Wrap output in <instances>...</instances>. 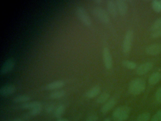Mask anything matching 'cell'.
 <instances>
[{"label":"cell","instance_id":"cell-1","mask_svg":"<svg viewBox=\"0 0 161 121\" xmlns=\"http://www.w3.org/2000/svg\"><path fill=\"white\" fill-rule=\"evenodd\" d=\"M146 87V81L142 78H137L130 82L128 91L133 95H137L144 91Z\"/></svg>","mask_w":161,"mask_h":121},{"label":"cell","instance_id":"cell-2","mask_svg":"<svg viewBox=\"0 0 161 121\" xmlns=\"http://www.w3.org/2000/svg\"><path fill=\"white\" fill-rule=\"evenodd\" d=\"M131 109L128 106H122L117 107L112 113L114 121H124L128 118Z\"/></svg>","mask_w":161,"mask_h":121},{"label":"cell","instance_id":"cell-3","mask_svg":"<svg viewBox=\"0 0 161 121\" xmlns=\"http://www.w3.org/2000/svg\"><path fill=\"white\" fill-rule=\"evenodd\" d=\"M93 13L99 21L104 23L110 22V18L108 12L101 7H95L93 9Z\"/></svg>","mask_w":161,"mask_h":121},{"label":"cell","instance_id":"cell-4","mask_svg":"<svg viewBox=\"0 0 161 121\" xmlns=\"http://www.w3.org/2000/svg\"><path fill=\"white\" fill-rule=\"evenodd\" d=\"M133 37L134 33L131 30H128L125 34L122 45L123 51L125 54H128L131 50Z\"/></svg>","mask_w":161,"mask_h":121},{"label":"cell","instance_id":"cell-5","mask_svg":"<svg viewBox=\"0 0 161 121\" xmlns=\"http://www.w3.org/2000/svg\"><path fill=\"white\" fill-rule=\"evenodd\" d=\"M76 13L79 19L85 25L87 26L91 25V18L83 7L77 6L76 9Z\"/></svg>","mask_w":161,"mask_h":121},{"label":"cell","instance_id":"cell-6","mask_svg":"<svg viewBox=\"0 0 161 121\" xmlns=\"http://www.w3.org/2000/svg\"><path fill=\"white\" fill-rule=\"evenodd\" d=\"M103 58L105 67L108 70L111 69L112 66V59L110 50L108 47H105L103 51Z\"/></svg>","mask_w":161,"mask_h":121},{"label":"cell","instance_id":"cell-7","mask_svg":"<svg viewBox=\"0 0 161 121\" xmlns=\"http://www.w3.org/2000/svg\"><path fill=\"white\" fill-rule=\"evenodd\" d=\"M153 66L152 62H145L140 65L136 70V73L138 75H143L147 73L151 70Z\"/></svg>","mask_w":161,"mask_h":121},{"label":"cell","instance_id":"cell-8","mask_svg":"<svg viewBox=\"0 0 161 121\" xmlns=\"http://www.w3.org/2000/svg\"><path fill=\"white\" fill-rule=\"evenodd\" d=\"M146 52L148 55L156 56L161 53V45L158 43L149 45L146 49Z\"/></svg>","mask_w":161,"mask_h":121},{"label":"cell","instance_id":"cell-9","mask_svg":"<svg viewBox=\"0 0 161 121\" xmlns=\"http://www.w3.org/2000/svg\"><path fill=\"white\" fill-rule=\"evenodd\" d=\"M14 66V60L12 59H8L5 61L2 66L0 73L1 75H3L8 73L13 69Z\"/></svg>","mask_w":161,"mask_h":121},{"label":"cell","instance_id":"cell-10","mask_svg":"<svg viewBox=\"0 0 161 121\" xmlns=\"http://www.w3.org/2000/svg\"><path fill=\"white\" fill-rule=\"evenodd\" d=\"M16 91L15 87L11 84L5 85L0 88V95L2 97H7L12 95Z\"/></svg>","mask_w":161,"mask_h":121},{"label":"cell","instance_id":"cell-11","mask_svg":"<svg viewBox=\"0 0 161 121\" xmlns=\"http://www.w3.org/2000/svg\"><path fill=\"white\" fill-rule=\"evenodd\" d=\"M115 2L119 13L122 15L126 14L128 10L127 2L124 0H117Z\"/></svg>","mask_w":161,"mask_h":121},{"label":"cell","instance_id":"cell-12","mask_svg":"<svg viewBox=\"0 0 161 121\" xmlns=\"http://www.w3.org/2000/svg\"><path fill=\"white\" fill-rule=\"evenodd\" d=\"M106 5L108 12L112 17H116L118 12L116 2L113 0H109L107 2Z\"/></svg>","mask_w":161,"mask_h":121},{"label":"cell","instance_id":"cell-13","mask_svg":"<svg viewBox=\"0 0 161 121\" xmlns=\"http://www.w3.org/2000/svg\"><path fill=\"white\" fill-rule=\"evenodd\" d=\"M116 100L114 98L109 99L105 103L101 108V112L105 113L111 110L115 105Z\"/></svg>","mask_w":161,"mask_h":121},{"label":"cell","instance_id":"cell-14","mask_svg":"<svg viewBox=\"0 0 161 121\" xmlns=\"http://www.w3.org/2000/svg\"><path fill=\"white\" fill-rule=\"evenodd\" d=\"M64 85V82L62 80L54 81L51 83H48L46 88L48 90H57L61 88Z\"/></svg>","mask_w":161,"mask_h":121},{"label":"cell","instance_id":"cell-15","mask_svg":"<svg viewBox=\"0 0 161 121\" xmlns=\"http://www.w3.org/2000/svg\"><path fill=\"white\" fill-rule=\"evenodd\" d=\"M101 89L100 87L98 86H95L92 88H91L86 94L87 97L89 98H92L98 96L100 93Z\"/></svg>","mask_w":161,"mask_h":121},{"label":"cell","instance_id":"cell-16","mask_svg":"<svg viewBox=\"0 0 161 121\" xmlns=\"http://www.w3.org/2000/svg\"><path fill=\"white\" fill-rule=\"evenodd\" d=\"M40 106H42L41 103L40 102L33 101L30 102H27L24 104H21V107L23 109H30L31 110L35 107Z\"/></svg>","mask_w":161,"mask_h":121},{"label":"cell","instance_id":"cell-17","mask_svg":"<svg viewBox=\"0 0 161 121\" xmlns=\"http://www.w3.org/2000/svg\"><path fill=\"white\" fill-rule=\"evenodd\" d=\"M161 79V73L159 72H155L151 75L148 79V82L151 85H155Z\"/></svg>","mask_w":161,"mask_h":121},{"label":"cell","instance_id":"cell-18","mask_svg":"<svg viewBox=\"0 0 161 121\" xmlns=\"http://www.w3.org/2000/svg\"><path fill=\"white\" fill-rule=\"evenodd\" d=\"M30 99V97L27 95H21L16 96L13 99V101L16 103H22L27 102Z\"/></svg>","mask_w":161,"mask_h":121},{"label":"cell","instance_id":"cell-19","mask_svg":"<svg viewBox=\"0 0 161 121\" xmlns=\"http://www.w3.org/2000/svg\"><path fill=\"white\" fill-rule=\"evenodd\" d=\"M65 110V106L63 105H60L55 109L54 112L55 116L57 118H60L64 114V112Z\"/></svg>","mask_w":161,"mask_h":121},{"label":"cell","instance_id":"cell-20","mask_svg":"<svg viewBox=\"0 0 161 121\" xmlns=\"http://www.w3.org/2000/svg\"><path fill=\"white\" fill-rule=\"evenodd\" d=\"M65 95V92L62 90L56 91L52 92L50 95V97L52 99H59L64 97Z\"/></svg>","mask_w":161,"mask_h":121},{"label":"cell","instance_id":"cell-21","mask_svg":"<svg viewBox=\"0 0 161 121\" xmlns=\"http://www.w3.org/2000/svg\"><path fill=\"white\" fill-rule=\"evenodd\" d=\"M110 98V94L107 92L102 93L98 97L96 102L98 104H103L106 102Z\"/></svg>","mask_w":161,"mask_h":121},{"label":"cell","instance_id":"cell-22","mask_svg":"<svg viewBox=\"0 0 161 121\" xmlns=\"http://www.w3.org/2000/svg\"><path fill=\"white\" fill-rule=\"evenodd\" d=\"M153 9L156 12H161V0H154L152 2Z\"/></svg>","mask_w":161,"mask_h":121},{"label":"cell","instance_id":"cell-23","mask_svg":"<svg viewBox=\"0 0 161 121\" xmlns=\"http://www.w3.org/2000/svg\"><path fill=\"white\" fill-rule=\"evenodd\" d=\"M122 64L125 67L131 70H133L137 67L136 63L128 60H124L122 61Z\"/></svg>","mask_w":161,"mask_h":121},{"label":"cell","instance_id":"cell-24","mask_svg":"<svg viewBox=\"0 0 161 121\" xmlns=\"http://www.w3.org/2000/svg\"><path fill=\"white\" fill-rule=\"evenodd\" d=\"M150 114L148 112L143 113L137 116L136 121H149Z\"/></svg>","mask_w":161,"mask_h":121},{"label":"cell","instance_id":"cell-25","mask_svg":"<svg viewBox=\"0 0 161 121\" xmlns=\"http://www.w3.org/2000/svg\"><path fill=\"white\" fill-rule=\"evenodd\" d=\"M160 28H161V17L157 19L155 22H153L151 27V30L153 32Z\"/></svg>","mask_w":161,"mask_h":121},{"label":"cell","instance_id":"cell-26","mask_svg":"<svg viewBox=\"0 0 161 121\" xmlns=\"http://www.w3.org/2000/svg\"><path fill=\"white\" fill-rule=\"evenodd\" d=\"M42 110V106L37 107H35V108L31 110L30 114L32 116H36L41 113Z\"/></svg>","mask_w":161,"mask_h":121},{"label":"cell","instance_id":"cell-27","mask_svg":"<svg viewBox=\"0 0 161 121\" xmlns=\"http://www.w3.org/2000/svg\"><path fill=\"white\" fill-rule=\"evenodd\" d=\"M155 98L157 102L159 104H161V87L159 88L156 91Z\"/></svg>","mask_w":161,"mask_h":121},{"label":"cell","instance_id":"cell-28","mask_svg":"<svg viewBox=\"0 0 161 121\" xmlns=\"http://www.w3.org/2000/svg\"><path fill=\"white\" fill-rule=\"evenodd\" d=\"M151 121H161V110L158 111L153 116Z\"/></svg>","mask_w":161,"mask_h":121},{"label":"cell","instance_id":"cell-29","mask_svg":"<svg viewBox=\"0 0 161 121\" xmlns=\"http://www.w3.org/2000/svg\"><path fill=\"white\" fill-rule=\"evenodd\" d=\"M151 37L154 38L161 37V28L153 32L151 34Z\"/></svg>","mask_w":161,"mask_h":121},{"label":"cell","instance_id":"cell-30","mask_svg":"<svg viewBox=\"0 0 161 121\" xmlns=\"http://www.w3.org/2000/svg\"><path fill=\"white\" fill-rule=\"evenodd\" d=\"M55 108L54 105L52 104H49L46 108V112L47 113H51L52 112H55Z\"/></svg>","mask_w":161,"mask_h":121},{"label":"cell","instance_id":"cell-31","mask_svg":"<svg viewBox=\"0 0 161 121\" xmlns=\"http://www.w3.org/2000/svg\"><path fill=\"white\" fill-rule=\"evenodd\" d=\"M98 120V117L96 115H92L88 117L86 121H97Z\"/></svg>","mask_w":161,"mask_h":121},{"label":"cell","instance_id":"cell-32","mask_svg":"<svg viewBox=\"0 0 161 121\" xmlns=\"http://www.w3.org/2000/svg\"><path fill=\"white\" fill-rule=\"evenodd\" d=\"M56 121H69V120L68 119H65V118H60Z\"/></svg>","mask_w":161,"mask_h":121},{"label":"cell","instance_id":"cell-33","mask_svg":"<svg viewBox=\"0 0 161 121\" xmlns=\"http://www.w3.org/2000/svg\"><path fill=\"white\" fill-rule=\"evenodd\" d=\"M95 2L97 3H98V4H100V3H102L103 2L102 0H96Z\"/></svg>","mask_w":161,"mask_h":121},{"label":"cell","instance_id":"cell-34","mask_svg":"<svg viewBox=\"0 0 161 121\" xmlns=\"http://www.w3.org/2000/svg\"><path fill=\"white\" fill-rule=\"evenodd\" d=\"M12 121H23V120H21L20 118H16V119H14V120H12Z\"/></svg>","mask_w":161,"mask_h":121},{"label":"cell","instance_id":"cell-35","mask_svg":"<svg viewBox=\"0 0 161 121\" xmlns=\"http://www.w3.org/2000/svg\"><path fill=\"white\" fill-rule=\"evenodd\" d=\"M103 121H111V120H110V118H106V119Z\"/></svg>","mask_w":161,"mask_h":121}]
</instances>
